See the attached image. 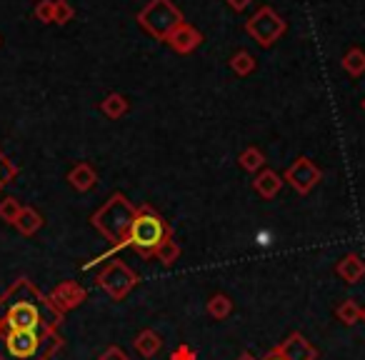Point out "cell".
<instances>
[{"label": "cell", "mask_w": 365, "mask_h": 360, "mask_svg": "<svg viewBox=\"0 0 365 360\" xmlns=\"http://www.w3.org/2000/svg\"><path fill=\"white\" fill-rule=\"evenodd\" d=\"M61 313L53 303L38 295L28 280H18L6 298H0V330H33L48 333L58 323Z\"/></svg>", "instance_id": "obj_1"}, {"label": "cell", "mask_w": 365, "mask_h": 360, "mask_svg": "<svg viewBox=\"0 0 365 360\" xmlns=\"http://www.w3.org/2000/svg\"><path fill=\"white\" fill-rule=\"evenodd\" d=\"M165 240H170V228H168V223L158 213H153L150 208H143L135 213V220H133V225H130V230H128L125 238H123L120 243L110 250V253L101 255L98 260H108L113 253H118L120 248H128V245L135 248L143 258H150V255L155 253Z\"/></svg>", "instance_id": "obj_2"}, {"label": "cell", "mask_w": 365, "mask_h": 360, "mask_svg": "<svg viewBox=\"0 0 365 360\" xmlns=\"http://www.w3.org/2000/svg\"><path fill=\"white\" fill-rule=\"evenodd\" d=\"M58 345L61 340L51 330H0V360H46Z\"/></svg>", "instance_id": "obj_3"}, {"label": "cell", "mask_w": 365, "mask_h": 360, "mask_svg": "<svg viewBox=\"0 0 365 360\" xmlns=\"http://www.w3.org/2000/svg\"><path fill=\"white\" fill-rule=\"evenodd\" d=\"M135 213H138V210H133L130 205H128L125 198L115 195V198H113V203H108L101 213H96L93 223H96V228L103 230V235H106V238L120 240V238H125L128 230H130L133 220H135Z\"/></svg>", "instance_id": "obj_4"}, {"label": "cell", "mask_w": 365, "mask_h": 360, "mask_svg": "<svg viewBox=\"0 0 365 360\" xmlns=\"http://www.w3.org/2000/svg\"><path fill=\"white\" fill-rule=\"evenodd\" d=\"M98 285H101L103 290H108L115 300H120L123 295L135 285V275H133L123 263H113L98 275Z\"/></svg>", "instance_id": "obj_5"}, {"label": "cell", "mask_w": 365, "mask_h": 360, "mask_svg": "<svg viewBox=\"0 0 365 360\" xmlns=\"http://www.w3.org/2000/svg\"><path fill=\"white\" fill-rule=\"evenodd\" d=\"M83 298H86V290H83L81 285H78V283H63V285H58V288L53 290L51 303L56 305V310L61 313V310L76 308Z\"/></svg>", "instance_id": "obj_6"}, {"label": "cell", "mask_w": 365, "mask_h": 360, "mask_svg": "<svg viewBox=\"0 0 365 360\" xmlns=\"http://www.w3.org/2000/svg\"><path fill=\"white\" fill-rule=\"evenodd\" d=\"M278 353L283 355L285 360H315V350L308 340L300 333H293L283 345L278 348Z\"/></svg>", "instance_id": "obj_7"}, {"label": "cell", "mask_w": 365, "mask_h": 360, "mask_svg": "<svg viewBox=\"0 0 365 360\" xmlns=\"http://www.w3.org/2000/svg\"><path fill=\"white\" fill-rule=\"evenodd\" d=\"M288 180L300 190V193H308V190L315 185V180H318V170L310 165V160L300 158V160L288 170Z\"/></svg>", "instance_id": "obj_8"}, {"label": "cell", "mask_w": 365, "mask_h": 360, "mask_svg": "<svg viewBox=\"0 0 365 360\" xmlns=\"http://www.w3.org/2000/svg\"><path fill=\"white\" fill-rule=\"evenodd\" d=\"M338 275L343 280H348V283H358L365 275V263L355 253H350L348 258H343L338 263Z\"/></svg>", "instance_id": "obj_9"}, {"label": "cell", "mask_w": 365, "mask_h": 360, "mask_svg": "<svg viewBox=\"0 0 365 360\" xmlns=\"http://www.w3.org/2000/svg\"><path fill=\"white\" fill-rule=\"evenodd\" d=\"M135 348L140 355H145V358H150V355L158 353V348H160V338H158L153 330H143L140 335H138L135 340Z\"/></svg>", "instance_id": "obj_10"}, {"label": "cell", "mask_w": 365, "mask_h": 360, "mask_svg": "<svg viewBox=\"0 0 365 360\" xmlns=\"http://www.w3.org/2000/svg\"><path fill=\"white\" fill-rule=\"evenodd\" d=\"M41 223H43V218L36 213V210H31V208H23L21 218L16 220V225H18V228H21V233H23V235L36 233V230L41 228Z\"/></svg>", "instance_id": "obj_11"}, {"label": "cell", "mask_w": 365, "mask_h": 360, "mask_svg": "<svg viewBox=\"0 0 365 360\" xmlns=\"http://www.w3.org/2000/svg\"><path fill=\"white\" fill-rule=\"evenodd\" d=\"M278 188H280V180L275 173H263V175L255 180V190H258L263 198H273V195L278 193Z\"/></svg>", "instance_id": "obj_12"}, {"label": "cell", "mask_w": 365, "mask_h": 360, "mask_svg": "<svg viewBox=\"0 0 365 360\" xmlns=\"http://www.w3.org/2000/svg\"><path fill=\"white\" fill-rule=\"evenodd\" d=\"M71 183L76 185L78 190H88L96 183V175H93V170L88 165H78L76 170L71 173Z\"/></svg>", "instance_id": "obj_13"}, {"label": "cell", "mask_w": 365, "mask_h": 360, "mask_svg": "<svg viewBox=\"0 0 365 360\" xmlns=\"http://www.w3.org/2000/svg\"><path fill=\"white\" fill-rule=\"evenodd\" d=\"M338 318L343 320L345 325H353V323H358V320L363 318V308H360L355 300H345V303L338 308Z\"/></svg>", "instance_id": "obj_14"}, {"label": "cell", "mask_w": 365, "mask_h": 360, "mask_svg": "<svg viewBox=\"0 0 365 360\" xmlns=\"http://www.w3.org/2000/svg\"><path fill=\"white\" fill-rule=\"evenodd\" d=\"M230 310H233V305H230V300L225 298V295H215V298L208 303V313L213 315L215 320H223Z\"/></svg>", "instance_id": "obj_15"}, {"label": "cell", "mask_w": 365, "mask_h": 360, "mask_svg": "<svg viewBox=\"0 0 365 360\" xmlns=\"http://www.w3.org/2000/svg\"><path fill=\"white\" fill-rule=\"evenodd\" d=\"M21 213H23V208L16 198H8L0 203V218L8 220V223H16V220L21 218Z\"/></svg>", "instance_id": "obj_16"}, {"label": "cell", "mask_w": 365, "mask_h": 360, "mask_svg": "<svg viewBox=\"0 0 365 360\" xmlns=\"http://www.w3.org/2000/svg\"><path fill=\"white\" fill-rule=\"evenodd\" d=\"M155 255L160 258V263H165V265L175 263V258H178V245L173 243V240H165V243H163L160 248L155 250Z\"/></svg>", "instance_id": "obj_17"}, {"label": "cell", "mask_w": 365, "mask_h": 360, "mask_svg": "<svg viewBox=\"0 0 365 360\" xmlns=\"http://www.w3.org/2000/svg\"><path fill=\"white\" fill-rule=\"evenodd\" d=\"M13 175H16V168H13L11 163H8V158L3 155V153H0V188L11 183Z\"/></svg>", "instance_id": "obj_18"}, {"label": "cell", "mask_w": 365, "mask_h": 360, "mask_svg": "<svg viewBox=\"0 0 365 360\" xmlns=\"http://www.w3.org/2000/svg\"><path fill=\"white\" fill-rule=\"evenodd\" d=\"M103 110H106L110 118H118L123 110H125V101H123V98H118V96H113L110 101H108L106 106H103Z\"/></svg>", "instance_id": "obj_19"}, {"label": "cell", "mask_w": 365, "mask_h": 360, "mask_svg": "<svg viewBox=\"0 0 365 360\" xmlns=\"http://www.w3.org/2000/svg\"><path fill=\"white\" fill-rule=\"evenodd\" d=\"M240 163H243V165L248 168V170H255V168H258L260 163H263V158H260L258 150H248L245 155H240Z\"/></svg>", "instance_id": "obj_20"}, {"label": "cell", "mask_w": 365, "mask_h": 360, "mask_svg": "<svg viewBox=\"0 0 365 360\" xmlns=\"http://www.w3.org/2000/svg\"><path fill=\"white\" fill-rule=\"evenodd\" d=\"M101 360H128V358H125V353H123V350H118V348H108V350H106V355H103Z\"/></svg>", "instance_id": "obj_21"}, {"label": "cell", "mask_w": 365, "mask_h": 360, "mask_svg": "<svg viewBox=\"0 0 365 360\" xmlns=\"http://www.w3.org/2000/svg\"><path fill=\"white\" fill-rule=\"evenodd\" d=\"M258 243L260 245H270V243H273V233H270V230H263V233H258Z\"/></svg>", "instance_id": "obj_22"}, {"label": "cell", "mask_w": 365, "mask_h": 360, "mask_svg": "<svg viewBox=\"0 0 365 360\" xmlns=\"http://www.w3.org/2000/svg\"><path fill=\"white\" fill-rule=\"evenodd\" d=\"M265 360H285V358H283V355L278 353V350H273V353H270V355H268V358H265Z\"/></svg>", "instance_id": "obj_23"}, {"label": "cell", "mask_w": 365, "mask_h": 360, "mask_svg": "<svg viewBox=\"0 0 365 360\" xmlns=\"http://www.w3.org/2000/svg\"><path fill=\"white\" fill-rule=\"evenodd\" d=\"M238 360H255V358H253V355H240Z\"/></svg>", "instance_id": "obj_24"}, {"label": "cell", "mask_w": 365, "mask_h": 360, "mask_svg": "<svg viewBox=\"0 0 365 360\" xmlns=\"http://www.w3.org/2000/svg\"><path fill=\"white\" fill-rule=\"evenodd\" d=\"M363 320H365V310H363Z\"/></svg>", "instance_id": "obj_25"}]
</instances>
